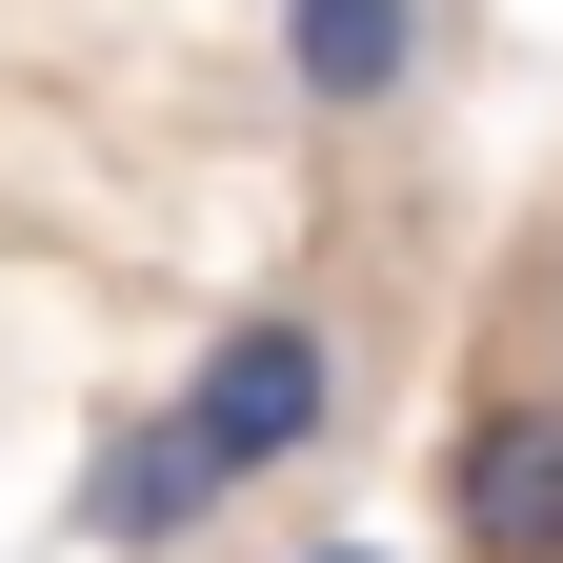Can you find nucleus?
I'll use <instances>...</instances> for the list:
<instances>
[{"label":"nucleus","mask_w":563,"mask_h":563,"mask_svg":"<svg viewBox=\"0 0 563 563\" xmlns=\"http://www.w3.org/2000/svg\"><path fill=\"white\" fill-rule=\"evenodd\" d=\"M282 81H302V121H402L422 81H443V0H282Z\"/></svg>","instance_id":"3"},{"label":"nucleus","mask_w":563,"mask_h":563,"mask_svg":"<svg viewBox=\"0 0 563 563\" xmlns=\"http://www.w3.org/2000/svg\"><path fill=\"white\" fill-rule=\"evenodd\" d=\"M443 543L463 563H563V402L543 383L443 422Z\"/></svg>","instance_id":"2"},{"label":"nucleus","mask_w":563,"mask_h":563,"mask_svg":"<svg viewBox=\"0 0 563 563\" xmlns=\"http://www.w3.org/2000/svg\"><path fill=\"white\" fill-rule=\"evenodd\" d=\"M342 402H363V342H342L322 302H242V322H201V363L162 383V422L201 443V483H222V504L302 483V463L342 443Z\"/></svg>","instance_id":"1"},{"label":"nucleus","mask_w":563,"mask_h":563,"mask_svg":"<svg viewBox=\"0 0 563 563\" xmlns=\"http://www.w3.org/2000/svg\"><path fill=\"white\" fill-rule=\"evenodd\" d=\"M201 523H222V483H201V443H181L162 402H121L101 443H81V543H101V563H181Z\"/></svg>","instance_id":"4"},{"label":"nucleus","mask_w":563,"mask_h":563,"mask_svg":"<svg viewBox=\"0 0 563 563\" xmlns=\"http://www.w3.org/2000/svg\"><path fill=\"white\" fill-rule=\"evenodd\" d=\"M302 563H383V543H302Z\"/></svg>","instance_id":"5"}]
</instances>
